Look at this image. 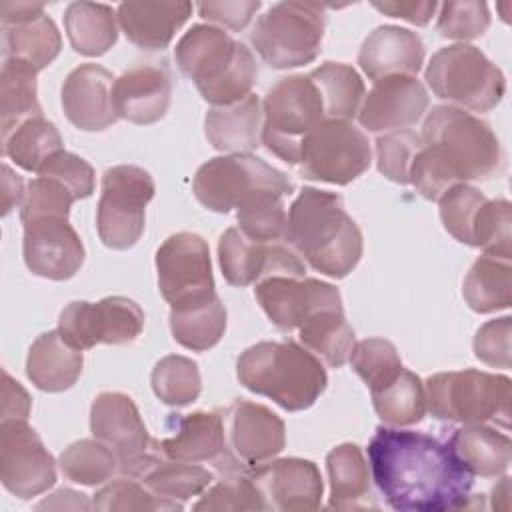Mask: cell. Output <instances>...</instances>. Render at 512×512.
<instances>
[{"label": "cell", "instance_id": "36", "mask_svg": "<svg viewBox=\"0 0 512 512\" xmlns=\"http://www.w3.org/2000/svg\"><path fill=\"white\" fill-rule=\"evenodd\" d=\"M462 296L466 304L478 314L506 310L512 304V266L510 260L482 254L470 266Z\"/></svg>", "mask_w": 512, "mask_h": 512}, {"label": "cell", "instance_id": "31", "mask_svg": "<svg viewBox=\"0 0 512 512\" xmlns=\"http://www.w3.org/2000/svg\"><path fill=\"white\" fill-rule=\"evenodd\" d=\"M82 352L70 346L58 330L40 334L26 358V376L44 392H64L76 384L82 374Z\"/></svg>", "mask_w": 512, "mask_h": 512}, {"label": "cell", "instance_id": "38", "mask_svg": "<svg viewBox=\"0 0 512 512\" xmlns=\"http://www.w3.org/2000/svg\"><path fill=\"white\" fill-rule=\"evenodd\" d=\"M38 70L22 60H2L0 70V132L2 136L20 122L42 116L36 98Z\"/></svg>", "mask_w": 512, "mask_h": 512}, {"label": "cell", "instance_id": "2", "mask_svg": "<svg viewBox=\"0 0 512 512\" xmlns=\"http://www.w3.org/2000/svg\"><path fill=\"white\" fill-rule=\"evenodd\" d=\"M422 148L410 170V184L438 200L450 186L486 180L502 166V148L494 130L478 116L450 106H434L422 124Z\"/></svg>", "mask_w": 512, "mask_h": 512}, {"label": "cell", "instance_id": "48", "mask_svg": "<svg viewBox=\"0 0 512 512\" xmlns=\"http://www.w3.org/2000/svg\"><path fill=\"white\" fill-rule=\"evenodd\" d=\"M92 508L102 512H154L182 510V504L160 500L140 480L128 476L102 486L92 498Z\"/></svg>", "mask_w": 512, "mask_h": 512}, {"label": "cell", "instance_id": "6", "mask_svg": "<svg viewBox=\"0 0 512 512\" xmlns=\"http://www.w3.org/2000/svg\"><path fill=\"white\" fill-rule=\"evenodd\" d=\"M426 410L438 420L462 424H496L510 428L512 380L482 370L432 374L426 384Z\"/></svg>", "mask_w": 512, "mask_h": 512}, {"label": "cell", "instance_id": "57", "mask_svg": "<svg viewBox=\"0 0 512 512\" xmlns=\"http://www.w3.org/2000/svg\"><path fill=\"white\" fill-rule=\"evenodd\" d=\"M2 420H28L30 414V398L26 390L12 380L8 372H4V388H2Z\"/></svg>", "mask_w": 512, "mask_h": 512}, {"label": "cell", "instance_id": "12", "mask_svg": "<svg viewBox=\"0 0 512 512\" xmlns=\"http://www.w3.org/2000/svg\"><path fill=\"white\" fill-rule=\"evenodd\" d=\"M370 162L372 150L366 134L352 120L326 118L306 136L298 166L308 180L346 186L362 176Z\"/></svg>", "mask_w": 512, "mask_h": 512}, {"label": "cell", "instance_id": "58", "mask_svg": "<svg viewBox=\"0 0 512 512\" xmlns=\"http://www.w3.org/2000/svg\"><path fill=\"white\" fill-rule=\"evenodd\" d=\"M24 182L18 174L12 172L8 164L2 166V214L6 216L18 202H24Z\"/></svg>", "mask_w": 512, "mask_h": 512}, {"label": "cell", "instance_id": "40", "mask_svg": "<svg viewBox=\"0 0 512 512\" xmlns=\"http://www.w3.org/2000/svg\"><path fill=\"white\" fill-rule=\"evenodd\" d=\"M320 90L324 116L336 120H352L364 100V82L360 74L344 62H324L310 72Z\"/></svg>", "mask_w": 512, "mask_h": 512}, {"label": "cell", "instance_id": "4", "mask_svg": "<svg viewBox=\"0 0 512 512\" xmlns=\"http://www.w3.org/2000/svg\"><path fill=\"white\" fill-rule=\"evenodd\" d=\"M174 60L212 106L240 102L252 94L258 76L250 48L210 24H194L178 40Z\"/></svg>", "mask_w": 512, "mask_h": 512}, {"label": "cell", "instance_id": "29", "mask_svg": "<svg viewBox=\"0 0 512 512\" xmlns=\"http://www.w3.org/2000/svg\"><path fill=\"white\" fill-rule=\"evenodd\" d=\"M262 102L248 94L228 106H212L204 118V134L214 150L248 154L260 146Z\"/></svg>", "mask_w": 512, "mask_h": 512}, {"label": "cell", "instance_id": "34", "mask_svg": "<svg viewBox=\"0 0 512 512\" xmlns=\"http://www.w3.org/2000/svg\"><path fill=\"white\" fill-rule=\"evenodd\" d=\"M116 20V12L108 4L70 2L64 12V30L78 54L102 56L118 40Z\"/></svg>", "mask_w": 512, "mask_h": 512}, {"label": "cell", "instance_id": "30", "mask_svg": "<svg viewBox=\"0 0 512 512\" xmlns=\"http://www.w3.org/2000/svg\"><path fill=\"white\" fill-rule=\"evenodd\" d=\"M224 330L226 308L216 292H204L170 304V332L180 346L192 352L214 348Z\"/></svg>", "mask_w": 512, "mask_h": 512}, {"label": "cell", "instance_id": "21", "mask_svg": "<svg viewBox=\"0 0 512 512\" xmlns=\"http://www.w3.org/2000/svg\"><path fill=\"white\" fill-rule=\"evenodd\" d=\"M2 60H22L44 70L60 54L62 36L38 2H2Z\"/></svg>", "mask_w": 512, "mask_h": 512}, {"label": "cell", "instance_id": "46", "mask_svg": "<svg viewBox=\"0 0 512 512\" xmlns=\"http://www.w3.org/2000/svg\"><path fill=\"white\" fill-rule=\"evenodd\" d=\"M348 362L370 392L386 386L404 368L396 346L384 338H366L356 342Z\"/></svg>", "mask_w": 512, "mask_h": 512}, {"label": "cell", "instance_id": "14", "mask_svg": "<svg viewBox=\"0 0 512 512\" xmlns=\"http://www.w3.org/2000/svg\"><path fill=\"white\" fill-rule=\"evenodd\" d=\"M90 430L118 458V470L136 478L146 464L154 440H150L144 420L130 396L122 392H102L90 408Z\"/></svg>", "mask_w": 512, "mask_h": 512}, {"label": "cell", "instance_id": "20", "mask_svg": "<svg viewBox=\"0 0 512 512\" xmlns=\"http://www.w3.org/2000/svg\"><path fill=\"white\" fill-rule=\"evenodd\" d=\"M158 290L168 304L214 292L210 248L192 232L168 236L156 250Z\"/></svg>", "mask_w": 512, "mask_h": 512}, {"label": "cell", "instance_id": "13", "mask_svg": "<svg viewBox=\"0 0 512 512\" xmlns=\"http://www.w3.org/2000/svg\"><path fill=\"white\" fill-rule=\"evenodd\" d=\"M144 330L142 308L126 296H108L98 302H70L58 318L60 336L76 350L96 344H128Z\"/></svg>", "mask_w": 512, "mask_h": 512}, {"label": "cell", "instance_id": "9", "mask_svg": "<svg viewBox=\"0 0 512 512\" xmlns=\"http://www.w3.org/2000/svg\"><path fill=\"white\" fill-rule=\"evenodd\" d=\"M324 26L320 4L278 2L256 20L250 42L270 68H298L318 58Z\"/></svg>", "mask_w": 512, "mask_h": 512}, {"label": "cell", "instance_id": "32", "mask_svg": "<svg viewBox=\"0 0 512 512\" xmlns=\"http://www.w3.org/2000/svg\"><path fill=\"white\" fill-rule=\"evenodd\" d=\"M448 444L474 476H500L508 470L512 460V442L508 434L498 432L488 424H464L452 430Z\"/></svg>", "mask_w": 512, "mask_h": 512}, {"label": "cell", "instance_id": "51", "mask_svg": "<svg viewBox=\"0 0 512 512\" xmlns=\"http://www.w3.org/2000/svg\"><path fill=\"white\" fill-rule=\"evenodd\" d=\"M436 30L448 40H474L482 36L490 26L488 4L478 0H460L438 4Z\"/></svg>", "mask_w": 512, "mask_h": 512}, {"label": "cell", "instance_id": "35", "mask_svg": "<svg viewBox=\"0 0 512 512\" xmlns=\"http://www.w3.org/2000/svg\"><path fill=\"white\" fill-rule=\"evenodd\" d=\"M330 478V508L358 510L368 508L370 478L368 464L360 446L352 442L338 444L326 456Z\"/></svg>", "mask_w": 512, "mask_h": 512}, {"label": "cell", "instance_id": "43", "mask_svg": "<svg viewBox=\"0 0 512 512\" xmlns=\"http://www.w3.org/2000/svg\"><path fill=\"white\" fill-rule=\"evenodd\" d=\"M58 464L66 480L84 484V486L104 484L118 470L116 454L100 440H90V438H82L70 444L60 454Z\"/></svg>", "mask_w": 512, "mask_h": 512}, {"label": "cell", "instance_id": "33", "mask_svg": "<svg viewBox=\"0 0 512 512\" xmlns=\"http://www.w3.org/2000/svg\"><path fill=\"white\" fill-rule=\"evenodd\" d=\"M136 480L160 500L182 504L192 496H200L212 484L214 474L200 464L170 460L162 456L154 444V450Z\"/></svg>", "mask_w": 512, "mask_h": 512}, {"label": "cell", "instance_id": "50", "mask_svg": "<svg viewBox=\"0 0 512 512\" xmlns=\"http://www.w3.org/2000/svg\"><path fill=\"white\" fill-rule=\"evenodd\" d=\"M422 136L412 130L386 132L376 140V166L396 184H410V170L422 148Z\"/></svg>", "mask_w": 512, "mask_h": 512}, {"label": "cell", "instance_id": "55", "mask_svg": "<svg viewBox=\"0 0 512 512\" xmlns=\"http://www.w3.org/2000/svg\"><path fill=\"white\" fill-rule=\"evenodd\" d=\"M260 0H236V2H200L198 12L204 20L218 26L240 32L244 30L254 14L260 10Z\"/></svg>", "mask_w": 512, "mask_h": 512}, {"label": "cell", "instance_id": "26", "mask_svg": "<svg viewBox=\"0 0 512 512\" xmlns=\"http://www.w3.org/2000/svg\"><path fill=\"white\" fill-rule=\"evenodd\" d=\"M114 76L100 64H80L62 84V108L70 124L100 132L118 120L112 100Z\"/></svg>", "mask_w": 512, "mask_h": 512}, {"label": "cell", "instance_id": "39", "mask_svg": "<svg viewBox=\"0 0 512 512\" xmlns=\"http://www.w3.org/2000/svg\"><path fill=\"white\" fill-rule=\"evenodd\" d=\"M60 150L62 136L44 116L28 118L2 136V154L28 172H38Z\"/></svg>", "mask_w": 512, "mask_h": 512}, {"label": "cell", "instance_id": "54", "mask_svg": "<svg viewBox=\"0 0 512 512\" xmlns=\"http://www.w3.org/2000/svg\"><path fill=\"white\" fill-rule=\"evenodd\" d=\"M510 334H512V318L502 316L482 324L476 330L472 348L474 356L496 368H510Z\"/></svg>", "mask_w": 512, "mask_h": 512}, {"label": "cell", "instance_id": "24", "mask_svg": "<svg viewBox=\"0 0 512 512\" xmlns=\"http://www.w3.org/2000/svg\"><path fill=\"white\" fill-rule=\"evenodd\" d=\"M428 104V92L416 76H388L364 94L358 122L368 132L404 130L424 116Z\"/></svg>", "mask_w": 512, "mask_h": 512}, {"label": "cell", "instance_id": "25", "mask_svg": "<svg viewBox=\"0 0 512 512\" xmlns=\"http://www.w3.org/2000/svg\"><path fill=\"white\" fill-rule=\"evenodd\" d=\"M118 118L132 124H154L168 112L172 100V74L166 64L140 62L122 72L112 86Z\"/></svg>", "mask_w": 512, "mask_h": 512}, {"label": "cell", "instance_id": "47", "mask_svg": "<svg viewBox=\"0 0 512 512\" xmlns=\"http://www.w3.org/2000/svg\"><path fill=\"white\" fill-rule=\"evenodd\" d=\"M472 240L484 254L498 258H512V208L504 198L488 200L480 206Z\"/></svg>", "mask_w": 512, "mask_h": 512}, {"label": "cell", "instance_id": "45", "mask_svg": "<svg viewBox=\"0 0 512 512\" xmlns=\"http://www.w3.org/2000/svg\"><path fill=\"white\" fill-rule=\"evenodd\" d=\"M194 510L206 512H242V510H266V502L250 478L248 470H234L220 474L216 484H210Z\"/></svg>", "mask_w": 512, "mask_h": 512}, {"label": "cell", "instance_id": "42", "mask_svg": "<svg viewBox=\"0 0 512 512\" xmlns=\"http://www.w3.org/2000/svg\"><path fill=\"white\" fill-rule=\"evenodd\" d=\"M284 194L276 190H262L246 198L236 208L238 230L250 240L278 242L284 240L288 212Z\"/></svg>", "mask_w": 512, "mask_h": 512}, {"label": "cell", "instance_id": "18", "mask_svg": "<svg viewBox=\"0 0 512 512\" xmlns=\"http://www.w3.org/2000/svg\"><path fill=\"white\" fill-rule=\"evenodd\" d=\"M218 262L230 286L256 284L268 276H304V260L284 242L250 240L238 228H228L218 240Z\"/></svg>", "mask_w": 512, "mask_h": 512}, {"label": "cell", "instance_id": "37", "mask_svg": "<svg viewBox=\"0 0 512 512\" xmlns=\"http://www.w3.org/2000/svg\"><path fill=\"white\" fill-rule=\"evenodd\" d=\"M302 346L330 368L348 362L354 348V330L344 316V308H330L312 314L296 330Z\"/></svg>", "mask_w": 512, "mask_h": 512}, {"label": "cell", "instance_id": "5", "mask_svg": "<svg viewBox=\"0 0 512 512\" xmlns=\"http://www.w3.org/2000/svg\"><path fill=\"white\" fill-rule=\"evenodd\" d=\"M236 376L246 390L288 412L310 408L328 384L320 358L292 340H264L246 348L238 356Z\"/></svg>", "mask_w": 512, "mask_h": 512}, {"label": "cell", "instance_id": "23", "mask_svg": "<svg viewBox=\"0 0 512 512\" xmlns=\"http://www.w3.org/2000/svg\"><path fill=\"white\" fill-rule=\"evenodd\" d=\"M224 428L232 456L246 468L272 460L286 446L284 420L264 404L232 402L224 416Z\"/></svg>", "mask_w": 512, "mask_h": 512}, {"label": "cell", "instance_id": "19", "mask_svg": "<svg viewBox=\"0 0 512 512\" xmlns=\"http://www.w3.org/2000/svg\"><path fill=\"white\" fill-rule=\"evenodd\" d=\"M254 296L270 322L284 330H298L312 314L342 308L336 286L306 276H268L256 282Z\"/></svg>", "mask_w": 512, "mask_h": 512}, {"label": "cell", "instance_id": "53", "mask_svg": "<svg viewBox=\"0 0 512 512\" xmlns=\"http://www.w3.org/2000/svg\"><path fill=\"white\" fill-rule=\"evenodd\" d=\"M36 174L60 180L72 190L76 200L88 198L94 192V168L78 154L66 150L56 152L50 160H46V164Z\"/></svg>", "mask_w": 512, "mask_h": 512}, {"label": "cell", "instance_id": "41", "mask_svg": "<svg viewBox=\"0 0 512 512\" xmlns=\"http://www.w3.org/2000/svg\"><path fill=\"white\" fill-rule=\"evenodd\" d=\"M376 414L390 426L402 428L418 424L426 414V390L422 380L402 368L386 386L370 392Z\"/></svg>", "mask_w": 512, "mask_h": 512}, {"label": "cell", "instance_id": "56", "mask_svg": "<svg viewBox=\"0 0 512 512\" xmlns=\"http://www.w3.org/2000/svg\"><path fill=\"white\" fill-rule=\"evenodd\" d=\"M372 6L390 16V18H400L416 26H426L432 16L438 10V2L434 0H418V2H372Z\"/></svg>", "mask_w": 512, "mask_h": 512}, {"label": "cell", "instance_id": "16", "mask_svg": "<svg viewBox=\"0 0 512 512\" xmlns=\"http://www.w3.org/2000/svg\"><path fill=\"white\" fill-rule=\"evenodd\" d=\"M166 430L170 432L162 440H154L158 452L170 460L202 464L210 462L222 472L248 470L230 452L226 442L224 416L220 412H190L168 414Z\"/></svg>", "mask_w": 512, "mask_h": 512}, {"label": "cell", "instance_id": "28", "mask_svg": "<svg viewBox=\"0 0 512 512\" xmlns=\"http://www.w3.org/2000/svg\"><path fill=\"white\" fill-rule=\"evenodd\" d=\"M192 14V4L186 0H140L122 2L116 10L118 26L124 36L146 50H164L174 40L176 32Z\"/></svg>", "mask_w": 512, "mask_h": 512}, {"label": "cell", "instance_id": "44", "mask_svg": "<svg viewBox=\"0 0 512 512\" xmlns=\"http://www.w3.org/2000/svg\"><path fill=\"white\" fill-rule=\"evenodd\" d=\"M150 384L154 394L174 408L192 404L202 390L198 364L180 354H170L156 362Z\"/></svg>", "mask_w": 512, "mask_h": 512}, {"label": "cell", "instance_id": "52", "mask_svg": "<svg viewBox=\"0 0 512 512\" xmlns=\"http://www.w3.org/2000/svg\"><path fill=\"white\" fill-rule=\"evenodd\" d=\"M76 202V196L72 190L62 184L60 180L52 176L38 174L34 180H30L22 208L20 218L34 216V214H60L68 216L70 206Z\"/></svg>", "mask_w": 512, "mask_h": 512}, {"label": "cell", "instance_id": "8", "mask_svg": "<svg viewBox=\"0 0 512 512\" xmlns=\"http://www.w3.org/2000/svg\"><path fill=\"white\" fill-rule=\"evenodd\" d=\"M322 120L324 102L310 74L280 78L262 100L260 142L286 164L298 166L306 136Z\"/></svg>", "mask_w": 512, "mask_h": 512}, {"label": "cell", "instance_id": "1", "mask_svg": "<svg viewBox=\"0 0 512 512\" xmlns=\"http://www.w3.org/2000/svg\"><path fill=\"white\" fill-rule=\"evenodd\" d=\"M372 480L386 504L398 512H448L466 508L474 474L448 440L378 426L368 442Z\"/></svg>", "mask_w": 512, "mask_h": 512}, {"label": "cell", "instance_id": "49", "mask_svg": "<svg viewBox=\"0 0 512 512\" xmlns=\"http://www.w3.org/2000/svg\"><path fill=\"white\" fill-rule=\"evenodd\" d=\"M486 202V196L470 186V184H454L450 186L440 198V220L450 236H454L458 242L472 246V234H474V222L478 216L480 206Z\"/></svg>", "mask_w": 512, "mask_h": 512}, {"label": "cell", "instance_id": "3", "mask_svg": "<svg viewBox=\"0 0 512 512\" xmlns=\"http://www.w3.org/2000/svg\"><path fill=\"white\" fill-rule=\"evenodd\" d=\"M284 242L320 274L348 276L362 258V234L340 194L306 186L288 208Z\"/></svg>", "mask_w": 512, "mask_h": 512}, {"label": "cell", "instance_id": "11", "mask_svg": "<svg viewBox=\"0 0 512 512\" xmlns=\"http://www.w3.org/2000/svg\"><path fill=\"white\" fill-rule=\"evenodd\" d=\"M154 192V178L140 166L118 164L104 172L96 208V228L104 246L128 250L140 240Z\"/></svg>", "mask_w": 512, "mask_h": 512}, {"label": "cell", "instance_id": "17", "mask_svg": "<svg viewBox=\"0 0 512 512\" xmlns=\"http://www.w3.org/2000/svg\"><path fill=\"white\" fill-rule=\"evenodd\" d=\"M22 254L28 270L48 280L72 278L84 262V246L78 232L60 214L24 216Z\"/></svg>", "mask_w": 512, "mask_h": 512}, {"label": "cell", "instance_id": "15", "mask_svg": "<svg viewBox=\"0 0 512 512\" xmlns=\"http://www.w3.org/2000/svg\"><path fill=\"white\" fill-rule=\"evenodd\" d=\"M0 480L16 498H34L56 482V462L28 420L0 424Z\"/></svg>", "mask_w": 512, "mask_h": 512}, {"label": "cell", "instance_id": "10", "mask_svg": "<svg viewBox=\"0 0 512 512\" xmlns=\"http://www.w3.org/2000/svg\"><path fill=\"white\" fill-rule=\"evenodd\" d=\"M262 190H276L290 196L294 184L282 170L252 154L216 156L204 162L192 180L196 200L218 214L238 208L246 198Z\"/></svg>", "mask_w": 512, "mask_h": 512}, {"label": "cell", "instance_id": "7", "mask_svg": "<svg viewBox=\"0 0 512 512\" xmlns=\"http://www.w3.org/2000/svg\"><path fill=\"white\" fill-rule=\"evenodd\" d=\"M424 78L434 96L472 112H490L506 94L502 70L470 44L440 48L432 54Z\"/></svg>", "mask_w": 512, "mask_h": 512}, {"label": "cell", "instance_id": "22", "mask_svg": "<svg viewBox=\"0 0 512 512\" xmlns=\"http://www.w3.org/2000/svg\"><path fill=\"white\" fill-rule=\"evenodd\" d=\"M250 478L260 490L266 510L308 512L320 508L322 476L312 460L280 458L248 468Z\"/></svg>", "mask_w": 512, "mask_h": 512}, {"label": "cell", "instance_id": "27", "mask_svg": "<svg viewBox=\"0 0 512 512\" xmlns=\"http://www.w3.org/2000/svg\"><path fill=\"white\" fill-rule=\"evenodd\" d=\"M358 64L372 82L388 76H416L424 64V42L408 28L384 24L362 42Z\"/></svg>", "mask_w": 512, "mask_h": 512}]
</instances>
